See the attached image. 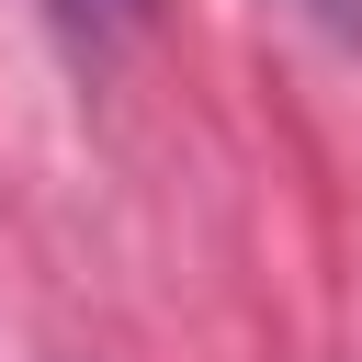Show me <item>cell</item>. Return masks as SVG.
<instances>
[{
  "mask_svg": "<svg viewBox=\"0 0 362 362\" xmlns=\"http://www.w3.org/2000/svg\"><path fill=\"white\" fill-rule=\"evenodd\" d=\"M294 23H317L328 45H362V0H283Z\"/></svg>",
  "mask_w": 362,
  "mask_h": 362,
  "instance_id": "1",
  "label": "cell"
},
{
  "mask_svg": "<svg viewBox=\"0 0 362 362\" xmlns=\"http://www.w3.org/2000/svg\"><path fill=\"white\" fill-rule=\"evenodd\" d=\"M57 11H68V23H136L147 0H57Z\"/></svg>",
  "mask_w": 362,
  "mask_h": 362,
  "instance_id": "2",
  "label": "cell"
}]
</instances>
